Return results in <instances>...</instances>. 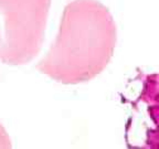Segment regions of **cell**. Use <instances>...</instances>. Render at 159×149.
Instances as JSON below:
<instances>
[{
    "label": "cell",
    "mask_w": 159,
    "mask_h": 149,
    "mask_svg": "<svg viewBox=\"0 0 159 149\" xmlns=\"http://www.w3.org/2000/svg\"><path fill=\"white\" fill-rule=\"evenodd\" d=\"M116 40V25L103 3L73 0L65 7L57 39L38 70L63 84L86 82L107 66Z\"/></svg>",
    "instance_id": "6da1fadb"
},
{
    "label": "cell",
    "mask_w": 159,
    "mask_h": 149,
    "mask_svg": "<svg viewBox=\"0 0 159 149\" xmlns=\"http://www.w3.org/2000/svg\"><path fill=\"white\" fill-rule=\"evenodd\" d=\"M51 0H0V59L30 62L42 47Z\"/></svg>",
    "instance_id": "7a4b0ae2"
},
{
    "label": "cell",
    "mask_w": 159,
    "mask_h": 149,
    "mask_svg": "<svg viewBox=\"0 0 159 149\" xmlns=\"http://www.w3.org/2000/svg\"><path fill=\"white\" fill-rule=\"evenodd\" d=\"M11 147V140L9 135L7 134L6 129L0 124V148H10Z\"/></svg>",
    "instance_id": "3957f363"
}]
</instances>
